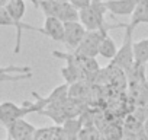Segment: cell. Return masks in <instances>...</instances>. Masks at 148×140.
Masks as SVG:
<instances>
[{"label":"cell","mask_w":148,"mask_h":140,"mask_svg":"<svg viewBox=\"0 0 148 140\" xmlns=\"http://www.w3.org/2000/svg\"><path fill=\"white\" fill-rule=\"evenodd\" d=\"M35 130H36V127L32 125L31 123H28L25 118L16 120V121H13L12 124H9L6 127L9 140H28V139H32Z\"/></svg>","instance_id":"8"},{"label":"cell","mask_w":148,"mask_h":140,"mask_svg":"<svg viewBox=\"0 0 148 140\" xmlns=\"http://www.w3.org/2000/svg\"><path fill=\"white\" fill-rule=\"evenodd\" d=\"M5 8H6V10L9 12L10 18H12L13 22H15L16 44H15L13 53H15V54H19V53H21V47H22V31H23V29H29V31H35V32L42 34V28H36V26H32V25H28V24H23V22H22V19H23V16H25V12H26L25 0H10V2H9Z\"/></svg>","instance_id":"3"},{"label":"cell","mask_w":148,"mask_h":140,"mask_svg":"<svg viewBox=\"0 0 148 140\" xmlns=\"http://www.w3.org/2000/svg\"><path fill=\"white\" fill-rule=\"evenodd\" d=\"M145 67H147V73H148V64H147V66H145Z\"/></svg>","instance_id":"24"},{"label":"cell","mask_w":148,"mask_h":140,"mask_svg":"<svg viewBox=\"0 0 148 140\" xmlns=\"http://www.w3.org/2000/svg\"><path fill=\"white\" fill-rule=\"evenodd\" d=\"M64 26H65L64 44L76 51L79 48V45L82 44L83 38L86 37L87 31L80 24V21H77V22H67V24H64Z\"/></svg>","instance_id":"7"},{"label":"cell","mask_w":148,"mask_h":140,"mask_svg":"<svg viewBox=\"0 0 148 140\" xmlns=\"http://www.w3.org/2000/svg\"><path fill=\"white\" fill-rule=\"evenodd\" d=\"M134 57H135V64L138 66L148 64V38L134 42Z\"/></svg>","instance_id":"14"},{"label":"cell","mask_w":148,"mask_h":140,"mask_svg":"<svg viewBox=\"0 0 148 140\" xmlns=\"http://www.w3.org/2000/svg\"><path fill=\"white\" fill-rule=\"evenodd\" d=\"M77 140H102L100 131L92 124H84L77 136Z\"/></svg>","instance_id":"16"},{"label":"cell","mask_w":148,"mask_h":140,"mask_svg":"<svg viewBox=\"0 0 148 140\" xmlns=\"http://www.w3.org/2000/svg\"><path fill=\"white\" fill-rule=\"evenodd\" d=\"M138 0H105V8L112 15L118 16H132Z\"/></svg>","instance_id":"11"},{"label":"cell","mask_w":148,"mask_h":140,"mask_svg":"<svg viewBox=\"0 0 148 140\" xmlns=\"http://www.w3.org/2000/svg\"><path fill=\"white\" fill-rule=\"evenodd\" d=\"M77 136H79V134L70 133V131L64 130L62 127L57 125V134H55V140H77Z\"/></svg>","instance_id":"19"},{"label":"cell","mask_w":148,"mask_h":140,"mask_svg":"<svg viewBox=\"0 0 148 140\" xmlns=\"http://www.w3.org/2000/svg\"><path fill=\"white\" fill-rule=\"evenodd\" d=\"M55 134H57V125L41 127L35 130L32 140H55Z\"/></svg>","instance_id":"17"},{"label":"cell","mask_w":148,"mask_h":140,"mask_svg":"<svg viewBox=\"0 0 148 140\" xmlns=\"http://www.w3.org/2000/svg\"><path fill=\"white\" fill-rule=\"evenodd\" d=\"M132 34H134V29L126 24V28H125V37H123V41H122V45L121 48L118 50L115 58L112 60V64L123 72L129 73L132 67L135 66V57H134V41H132Z\"/></svg>","instance_id":"6"},{"label":"cell","mask_w":148,"mask_h":140,"mask_svg":"<svg viewBox=\"0 0 148 140\" xmlns=\"http://www.w3.org/2000/svg\"><path fill=\"white\" fill-rule=\"evenodd\" d=\"M39 114L49 117V118H51L57 125H60V127L68 120V117H67V114H65V110H64V102H62V104H49V105H47Z\"/></svg>","instance_id":"12"},{"label":"cell","mask_w":148,"mask_h":140,"mask_svg":"<svg viewBox=\"0 0 148 140\" xmlns=\"http://www.w3.org/2000/svg\"><path fill=\"white\" fill-rule=\"evenodd\" d=\"M147 24L148 25V0H138L136 8L131 16V22L128 24L132 29L136 28V25Z\"/></svg>","instance_id":"13"},{"label":"cell","mask_w":148,"mask_h":140,"mask_svg":"<svg viewBox=\"0 0 148 140\" xmlns=\"http://www.w3.org/2000/svg\"><path fill=\"white\" fill-rule=\"evenodd\" d=\"M0 26H13L15 28V22L10 18V15L5 6H0Z\"/></svg>","instance_id":"18"},{"label":"cell","mask_w":148,"mask_h":140,"mask_svg":"<svg viewBox=\"0 0 148 140\" xmlns=\"http://www.w3.org/2000/svg\"><path fill=\"white\" fill-rule=\"evenodd\" d=\"M106 8H105V0L103 2H93L89 8L80 10V24L86 28L87 32L92 31H100L103 28H106L108 25L105 24V13H106Z\"/></svg>","instance_id":"5"},{"label":"cell","mask_w":148,"mask_h":140,"mask_svg":"<svg viewBox=\"0 0 148 140\" xmlns=\"http://www.w3.org/2000/svg\"><path fill=\"white\" fill-rule=\"evenodd\" d=\"M119 28H126V24L123 22H119V24H115V25H108L106 28L100 29V31H92V32H87L86 37L83 38L82 44L79 45V48L74 51L80 55H84V57H90V58H95L97 54H99V47L103 41V38L106 35H109L108 32L110 29H119Z\"/></svg>","instance_id":"4"},{"label":"cell","mask_w":148,"mask_h":140,"mask_svg":"<svg viewBox=\"0 0 148 140\" xmlns=\"http://www.w3.org/2000/svg\"><path fill=\"white\" fill-rule=\"evenodd\" d=\"M42 34L47 35L48 38H51L52 41H57V42H62V44H64V35H65L64 22H61V21L57 19V18H49V16H47L45 21H44Z\"/></svg>","instance_id":"10"},{"label":"cell","mask_w":148,"mask_h":140,"mask_svg":"<svg viewBox=\"0 0 148 140\" xmlns=\"http://www.w3.org/2000/svg\"><path fill=\"white\" fill-rule=\"evenodd\" d=\"M28 140H32V139H28Z\"/></svg>","instance_id":"25"},{"label":"cell","mask_w":148,"mask_h":140,"mask_svg":"<svg viewBox=\"0 0 148 140\" xmlns=\"http://www.w3.org/2000/svg\"><path fill=\"white\" fill-rule=\"evenodd\" d=\"M29 66H6L0 67V80L6 82H18L23 79H29L32 76Z\"/></svg>","instance_id":"9"},{"label":"cell","mask_w":148,"mask_h":140,"mask_svg":"<svg viewBox=\"0 0 148 140\" xmlns=\"http://www.w3.org/2000/svg\"><path fill=\"white\" fill-rule=\"evenodd\" d=\"M38 8L44 12L45 18H57L61 22H77L80 19V12L73 8L68 2H55V0H39Z\"/></svg>","instance_id":"2"},{"label":"cell","mask_w":148,"mask_h":140,"mask_svg":"<svg viewBox=\"0 0 148 140\" xmlns=\"http://www.w3.org/2000/svg\"><path fill=\"white\" fill-rule=\"evenodd\" d=\"M142 131L148 136V117H147V120L144 121V124H142Z\"/></svg>","instance_id":"21"},{"label":"cell","mask_w":148,"mask_h":140,"mask_svg":"<svg viewBox=\"0 0 148 140\" xmlns=\"http://www.w3.org/2000/svg\"><path fill=\"white\" fill-rule=\"evenodd\" d=\"M118 47L115 44V41L110 38V35H106L99 47V55L105 57V58H109V60H113L116 53H118Z\"/></svg>","instance_id":"15"},{"label":"cell","mask_w":148,"mask_h":140,"mask_svg":"<svg viewBox=\"0 0 148 140\" xmlns=\"http://www.w3.org/2000/svg\"><path fill=\"white\" fill-rule=\"evenodd\" d=\"M55 2H68V0H55Z\"/></svg>","instance_id":"23"},{"label":"cell","mask_w":148,"mask_h":140,"mask_svg":"<svg viewBox=\"0 0 148 140\" xmlns=\"http://www.w3.org/2000/svg\"><path fill=\"white\" fill-rule=\"evenodd\" d=\"M31 2L34 3V6H35V8H38V2H39V0H31Z\"/></svg>","instance_id":"22"},{"label":"cell","mask_w":148,"mask_h":140,"mask_svg":"<svg viewBox=\"0 0 148 140\" xmlns=\"http://www.w3.org/2000/svg\"><path fill=\"white\" fill-rule=\"evenodd\" d=\"M68 3L73 6V8H76L79 12L89 8L92 3H93V0H68Z\"/></svg>","instance_id":"20"},{"label":"cell","mask_w":148,"mask_h":140,"mask_svg":"<svg viewBox=\"0 0 148 140\" xmlns=\"http://www.w3.org/2000/svg\"><path fill=\"white\" fill-rule=\"evenodd\" d=\"M44 110V105L36 99L35 102H23L22 105H18L15 102L6 101L0 104V124L8 127L16 120H21L32 112H41Z\"/></svg>","instance_id":"1"},{"label":"cell","mask_w":148,"mask_h":140,"mask_svg":"<svg viewBox=\"0 0 148 140\" xmlns=\"http://www.w3.org/2000/svg\"><path fill=\"white\" fill-rule=\"evenodd\" d=\"M29 2H31V0H29Z\"/></svg>","instance_id":"26"}]
</instances>
